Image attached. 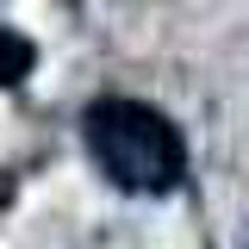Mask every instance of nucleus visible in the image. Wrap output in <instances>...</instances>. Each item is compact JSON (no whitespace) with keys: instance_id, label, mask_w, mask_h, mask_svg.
Returning a JSON list of instances; mask_svg holds the SVG:
<instances>
[{"instance_id":"f03ea898","label":"nucleus","mask_w":249,"mask_h":249,"mask_svg":"<svg viewBox=\"0 0 249 249\" xmlns=\"http://www.w3.org/2000/svg\"><path fill=\"white\" fill-rule=\"evenodd\" d=\"M31 69H37V44L19 37L13 25H0V88H19Z\"/></svg>"},{"instance_id":"f257e3e1","label":"nucleus","mask_w":249,"mask_h":249,"mask_svg":"<svg viewBox=\"0 0 249 249\" xmlns=\"http://www.w3.org/2000/svg\"><path fill=\"white\" fill-rule=\"evenodd\" d=\"M81 143H88L93 168L119 193H175L187 181V143L175 119L150 106V100H131V93H106L81 112Z\"/></svg>"}]
</instances>
